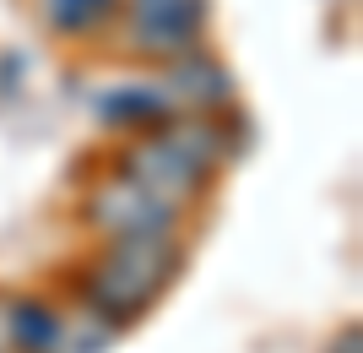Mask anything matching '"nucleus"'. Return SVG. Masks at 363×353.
<instances>
[{
    "label": "nucleus",
    "mask_w": 363,
    "mask_h": 353,
    "mask_svg": "<svg viewBox=\"0 0 363 353\" xmlns=\"http://www.w3.org/2000/svg\"><path fill=\"white\" fill-rule=\"evenodd\" d=\"M179 261H184V250L168 234H120L87 266L82 299L104 326H130L163 299V288L179 277Z\"/></svg>",
    "instance_id": "obj_1"
},
{
    "label": "nucleus",
    "mask_w": 363,
    "mask_h": 353,
    "mask_svg": "<svg viewBox=\"0 0 363 353\" xmlns=\"http://www.w3.org/2000/svg\"><path fill=\"white\" fill-rule=\"evenodd\" d=\"M120 169L130 174V180H141L152 196L168 201V207H190V201H201L206 190H212V169L196 163V158L184 153L163 125L141 131V136L125 147V153H120Z\"/></svg>",
    "instance_id": "obj_2"
},
{
    "label": "nucleus",
    "mask_w": 363,
    "mask_h": 353,
    "mask_svg": "<svg viewBox=\"0 0 363 353\" xmlns=\"http://www.w3.org/2000/svg\"><path fill=\"white\" fill-rule=\"evenodd\" d=\"M212 0H130L125 6V44L147 60H179L206 38Z\"/></svg>",
    "instance_id": "obj_3"
},
{
    "label": "nucleus",
    "mask_w": 363,
    "mask_h": 353,
    "mask_svg": "<svg viewBox=\"0 0 363 353\" xmlns=\"http://www.w3.org/2000/svg\"><path fill=\"white\" fill-rule=\"evenodd\" d=\"M82 212H87L92 229H104L108 239H120V234H168L174 229V217H179V207H168V201H157L141 180H130V174H104V180L87 190V201H82Z\"/></svg>",
    "instance_id": "obj_4"
},
{
    "label": "nucleus",
    "mask_w": 363,
    "mask_h": 353,
    "mask_svg": "<svg viewBox=\"0 0 363 353\" xmlns=\"http://www.w3.org/2000/svg\"><path fill=\"white\" fill-rule=\"evenodd\" d=\"M163 92L174 109H190V114H217V109L233 104V77L206 55V49H190L179 60H168L163 71Z\"/></svg>",
    "instance_id": "obj_5"
},
{
    "label": "nucleus",
    "mask_w": 363,
    "mask_h": 353,
    "mask_svg": "<svg viewBox=\"0 0 363 353\" xmlns=\"http://www.w3.org/2000/svg\"><path fill=\"white\" fill-rule=\"evenodd\" d=\"M98 114L108 125H125V131H152L174 114V104H168L163 82H120L114 92L98 98Z\"/></svg>",
    "instance_id": "obj_6"
},
{
    "label": "nucleus",
    "mask_w": 363,
    "mask_h": 353,
    "mask_svg": "<svg viewBox=\"0 0 363 353\" xmlns=\"http://www.w3.org/2000/svg\"><path fill=\"white\" fill-rule=\"evenodd\" d=\"M60 342H65V326L44 299H16L11 305V348L16 353H55Z\"/></svg>",
    "instance_id": "obj_7"
},
{
    "label": "nucleus",
    "mask_w": 363,
    "mask_h": 353,
    "mask_svg": "<svg viewBox=\"0 0 363 353\" xmlns=\"http://www.w3.org/2000/svg\"><path fill=\"white\" fill-rule=\"evenodd\" d=\"M114 11H120V0H44L49 28H55V33H71V38L98 33Z\"/></svg>",
    "instance_id": "obj_8"
},
{
    "label": "nucleus",
    "mask_w": 363,
    "mask_h": 353,
    "mask_svg": "<svg viewBox=\"0 0 363 353\" xmlns=\"http://www.w3.org/2000/svg\"><path fill=\"white\" fill-rule=\"evenodd\" d=\"M11 348V305H6V299H0V353Z\"/></svg>",
    "instance_id": "obj_9"
}]
</instances>
